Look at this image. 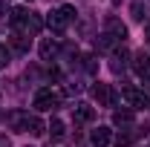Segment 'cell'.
Wrapping results in <instances>:
<instances>
[{"label":"cell","mask_w":150,"mask_h":147,"mask_svg":"<svg viewBox=\"0 0 150 147\" xmlns=\"http://www.w3.org/2000/svg\"><path fill=\"white\" fill-rule=\"evenodd\" d=\"M72 20H75V9L72 6H61V9H55V12L46 15V26H49L52 32H64Z\"/></svg>","instance_id":"6da1fadb"},{"label":"cell","mask_w":150,"mask_h":147,"mask_svg":"<svg viewBox=\"0 0 150 147\" xmlns=\"http://www.w3.org/2000/svg\"><path fill=\"white\" fill-rule=\"evenodd\" d=\"M93 95H95V101H98L101 107H115V104H118V92L112 90L110 84H101V81H98L93 87Z\"/></svg>","instance_id":"7a4b0ae2"},{"label":"cell","mask_w":150,"mask_h":147,"mask_svg":"<svg viewBox=\"0 0 150 147\" xmlns=\"http://www.w3.org/2000/svg\"><path fill=\"white\" fill-rule=\"evenodd\" d=\"M58 104H61V95H58V92H52V90H38V95H35V110L46 112V110H55Z\"/></svg>","instance_id":"3957f363"},{"label":"cell","mask_w":150,"mask_h":147,"mask_svg":"<svg viewBox=\"0 0 150 147\" xmlns=\"http://www.w3.org/2000/svg\"><path fill=\"white\" fill-rule=\"evenodd\" d=\"M133 69H136V75H139V78L150 81V55L144 52V49L133 55Z\"/></svg>","instance_id":"277c9868"},{"label":"cell","mask_w":150,"mask_h":147,"mask_svg":"<svg viewBox=\"0 0 150 147\" xmlns=\"http://www.w3.org/2000/svg\"><path fill=\"white\" fill-rule=\"evenodd\" d=\"M104 23H107V32H110L115 40H124V37H127V26H124L118 18H107Z\"/></svg>","instance_id":"5b68a950"},{"label":"cell","mask_w":150,"mask_h":147,"mask_svg":"<svg viewBox=\"0 0 150 147\" xmlns=\"http://www.w3.org/2000/svg\"><path fill=\"white\" fill-rule=\"evenodd\" d=\"M26 118H29V112H20V110L9 112V124L18 130V133H26Z\"/></svg>","instance_id":"8992f818"},{"label":"cell","mask_w":150,"mask_h":147,"mask_svg":"<svg viewBox=\"0 0 150 147\" xmlns=\"http://www.w3.org/2000/svg\"><path fill=\"white\" fill-rule=\"evenodd\" d=\"M55 55H58V43L52 37H43V40H40V58H43V61H52Z\"/></svg>","instance_id":"52a82bcc"},{"label":"cell","mask_w":150,"mask_h":147,"mask_svg":"<svg viewBox=\"0 0 150 147\" xmlns=\"http://www.w3.org/2000/svg\"><path fill=\"white\" fill-rule=\"evenodd\" d=\"M72 115H75V121H78V124H84V121H93L95 110L90 107V104H78V107L72 110Z\"/></svg>","instance_id":"ba28073f"},{"label":"cell","mask_w":150,"mask_h":147,"mask_svg":"<svg viewBox=\"0 0 150 147\" xmlns=\"http://www.w3.org/2000/svg\"><path fill=\"white\" fill-rule=\"evenodd\" d=\"M29 46H32L29 35H20V32H15V35H12V49H15V52H20V55H23V52H29Z\"/></svg>","instance_id":"9c48e42d"},{"label":"cell","mask_w":150,"mask_h":147,"mask_svg":"<svg viewBox=\"0 0 150 147\" xmlns=\"http://www.w3.org/2000/svg\"><path fill=\"white\" fill-rule=\"evenodd\" d=\"M110 141H112L110 127H98V130H93V144H95V147H107Z\"/></svg>","instance_id":"30bf717a"},{"label":"cell","mask_w":150,"mask_h":147,"mask_svg":"<svg viewBox=\"0 0 150 147\" xmlns=\"http://www.w3.org/2000/svg\"><path fill=\"white\" fill-rule=\"evenodd\" d=\"M95 49H101V52H112V49H115V37H112L110 32L98 35V37H95Z\"/></svg>","instance_id":"8fae6325"},{"label":"cell","mask_w":150,"mask_h":147,"mask_svg":"<svg viewBox=\"0 0 150 147\" xmlns=\"http://www.w3.org/2000/svg\"><path fill=\"white\" fill-rule=\"evenodd\" d=\"M133 118H136V112H133V110H115V112H112V124H118V127L133 124Z\"/></svg>","instance_id":"7c38bea8"},{"label":"cell","mask_w":150,"mask_h":147,"mask_svg":"<svg viewBox=\"0 0 150 147\" xmlns=\"http://www.w3.org/2000/svg\"><path fill=\"white\" fill-rule=\"evenodd\" d=\"M43 121H40V118H38V115H29V118H26V133H32V136H43Z\"/></svg>","instance_id":"4fadbf2b"},{"label":"cell","mask_w":150,"mask_h":147,"mask_svg":"<svg viewBox=\"0 0 150 147\" xmlns=\"http://www.w3.org/2000/svg\"><path fill=\"white\" fill-rule=\"evenodd\" d=\"M124 58H127V52H124V49L112 55V61H110V69H112L115 75H121V72H124Z\"/></svg>","instance_id":"5bb4252c"},{"label":"cell","mask_w":150,"mask_h":147,"mask_svg":"<svg viewBox=\"0 0 150 147\" xmlns=\"http://www.w3.org/2000/svg\"><path fill=\"white\" fill-rule=\"evenodd\" d=\"M9 64H12V49L6 43H0V69H6Z\"/></svg>","instance_id":"9a60e30c"},{"label":"cell","mask_w":150,"mask_h":147,"mask_svg":"<svg viewBox=\"0 0 150 147\" xmlns=\"http://www.w3.org/2000/svg\"><path fill=\"white\" fill-rule=\"evenodd\" d=\"M130 141H133V133H118V136L112 139L115 147H130Z\"/></svg>","instance_id":"2e32d148"},{"label":"cell","mask_w":150,"mask_h":147,"mask_svg":"<svg viewBox=\"0 0 150 147\" xmlns=\"http://www.w3.org/2000/svg\"><path fill=\"white\" fill-rule=\"evenodd\" d=\"M49 130H52V136H55V139H61V136H64V121H52Z\"/></svg>","instance_id":"e0dca14e"},{"label":"cell","mask_w":150,"mask_h":147,"mask_svg":"<svg viewBox=\"0 0 150 147\" xmlns=\"http://www.w3.org/2000/svg\"><path fill=\"white\" fill-rule=\"evenodd\" d=\"M84 61H87V64H84V69H87V72H95V69H98V64H95V55H87Z\"/></svg>","instance_id":"ac0fdd59"},{"label":"cell","mask_w":150,"mask_h":147,"mask_svg":"<svg viewBox=\"0 0 150 147\" xmlns=\"http://www.w3.org/2000/svg\"><path fill=\"white\" fill-rule=\"evenodd\" d=\"M133 18H136V20L144 18V15H142V3H133Z\"/></svg>","instance_id":"d6986e66"},{"label":"cell","mask_w":150,"mask_h":147,"mask_svg":"<svg viewBox=\"0 0 150 147\" xmlns=\"http://www.w3.org/2000/svg\"><path fill=\"white\" fill-rule=\"evenodd\" d=\"M9 12V0H0V15H6Z\"/></svg>","instance_id":"ffe728a7"},{"label":"cell","mask_w":150,"mask_h":147,"mask_svg":"<svg viewBox=\"0 0 150 147\" xmlns=\"http://www.w3.org/2000/svg\"><path fill=\"white\" fill-rule=\"evenodd\" d=\"M0 147H12V144H9V139H6V136H0Z\"/></svg>","instance_id":"44dd1931"},{"label":"cell","mask_w":150,"mask_h":147,"mask_svg":"<svg viewBox=\"0 0 150 147\" xmlns=\"http://www.w3.org/2000/svg\"><path fill=\"white\" fill-rule=\"evenodd\" d=\"M147 46H150V26H147Z\"/></svg>","instance_id":"7402d4cb"}]
</instances>
